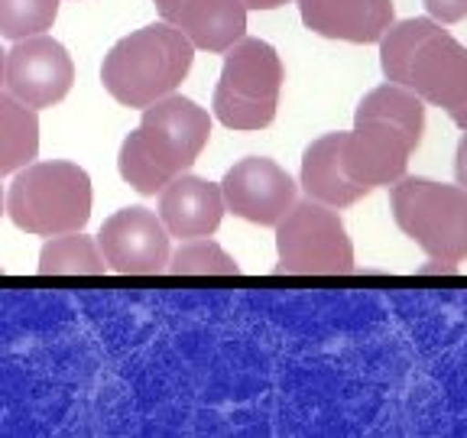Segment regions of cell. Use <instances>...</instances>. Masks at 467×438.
<instances>
[{"mask_svg": "<svg viewBox=\"0 0 467 438\" xmlns=\"http://www.w3.org/2000/svg\"><path fill=\"white\" fill-rule=\"evenodd\" d=\"M91 179L78 162L52 160L29 162L16 172L4 212L10 214L20 231L36 237H56V234L85 231L91 221Z\"/></svg>", "mask_w": 467, "mask_h": 438, "instance_id": "277c9868", "label": "cell"}, {"mask_svg": "<svg viewBox=\"0 0 467 438\" xmlns=\"http://www.w3.org/2000/svg\"><path fill=\"white\" fill-rule=\"evenodd\" d=\"M296 189L299 185L292 182V175L266 156L234 162L221 179L227 212L260 227H276L285 218V212L296 204Z\"/></svg>", "mask_w": 467, "mask_h": 438, "instance_id": "8fae6325", "label": "cell"}, {"mask_svg": "<svg viewBox=\"0 0 467 438\" xmlns=\"http://www.w3.org/2000/svg\"><path fill=\"white\" fill-rule=\"evenodd\" d=\"M454 175H458V185L467 189V133L461 137L458 153H454Z\"/></svg>", "mask_w": 467, "mask_h": 438, "instance_id": "7402d4cb", "label": "cell"}, {"mask_svg": "<svg viewBox=\"0 0 467 438\" xmlns=\"http://www.w3.org/2000/svg\"><path fill=\"white\" fill-rule=\"evenodd\" d=\"M39 153V117L33 108L0 91V179L20 172Z\"/></svg>", "mask_w": 467, "mask_h": 438, "instance_id": "2e32d148", "label": "cell"}, {"mask_svg": "<svg viewBox=\"0 0 467 438\" xmlns=\"http://www.w3.org/2000/svg\"><path fill=\"white\" fill-rule=\"evenodd\" d=\"M4 68H7V52L0 49V85H4Z\"/></svg>", "mask_w": 467, "mask_h": 438, "instance_id": "d4e9b609", "label": "cell"}, {"mask_svg": "<svg viewBox=\"0 0 467 438\" xmlns=\"http://www.w3.org/2000/svg\"><path fill=\"white\" fill-rule=\"evenodd\" d=\"M0 276H4V270H0Z\"/></svg>", "mask_w": 467, "mask_h": 438, "instance_id": "4316f807", "label": "cell"}, {"mask_svg": "<svg viewBox=\"0 0 467 438\" xmlns=\"http://www.w3.org/2000/svg\"><path fill=\"white\" fill-rule=\"evenodd\" d=\"M162 23L175 26L195 49L227 52L247 33L244 0H153Z\"/></svg>", "mask_w": 467, "mask_h": 438, "instance_id": "7c38bea8", "label": "cell"}, {"mask_svg": "<svg viewBox=\"0 0 467 438\" xmlns=\"http://www.w3.org/2000/svg\"><path fill=\"white\" fill-rule=\"evenodd\" d=\"M283 4H289V0H244L247 10H276V7H283Z\"/></svg>", "mask_w": 467, "mask_h": 438, "instance_id": "cb8c5ba5", "label": "cell"}, {"mask_svg": "<svg viewBox=\"0 0 467 438\" xmlns=\"http://www.w3.org/2000/svg\"><path fill=\"white\" fill-rule=\"evenodd\" d=\"M224 195L221 185L198 179V175H175L160 192V221L169 237L192 241V237H212L224 218Z\"/></svg>", "mask_w": 467, "mask_h": 438, "instance_id": "5bb4252c", "label": "cell"}, {"mask_svg": "<svg viewBox=\"0 0 467 438\" xmlns=\"http://www.w3.org/2000/svg\"><path fill=\"white\" fill-rule=\"evenodd\" d=\"M435 23H461L467 16V0H422Z\"/></svg>", "mask_w": 467, "mask_h": 438, "instance_id": "44dd1931", "label": "cell"}, {"mask_svg": "<svg viewBox=\"0 0 467 438\" xmlns=\"http://www.w3.org/2000/svg\"><path fill=\"white\" fill-rule=\"evenodd\" d=\"M416 143L389 120L377 117H354V130L341 137V169L350 182L377 189L393 185L406 175L409 156Z\"/></svg>", "mask_w": 467, "mask_h": 438, "instance_id": "30bf717a", "label": "cell"}, {"mask_svg": "<svg viewBox=\"0 0 467 438\" xmlns=\"http://www.w3.org/2000/svg\"><path fill=\"white\" fill-rule=\"evenodd\" d=\"M195 62V46L169 23L137 29L104 56V91L124 108H150L172 95Z\"/></svg>", "mask_w": 467, "mask_h": 438, "instance_id": "3957f363", "label": "cell"}, {"mask_svg": "<svg viewBox=\"0 0 467 438\" xmlns=\"http://www.w3.org/2000/svg\"><path fill=\"white\" fill-rule=\"evenodd\" d=\"M212 137V114L192 98L166 95L143 108V120L120 143L117 169L140 195H156L202 156Z\"/></svg>", "mask_w": 467, "mask_h": 438, "instance_id": "7a4b0ae2", "label": "cell"}, {"mask_svg": "<svg viewBox=\"0 0 467 438\" xmlns=\"http://www.w3.org/2000/svg\"><path fill=\"white\" fill-rule=\"evenodd\" d=\"M108 270L120 276H160L169 266V231L150 208L114 212L98 231Z\"/></svg>", "mask_w": 467, "mask_h": 438, "instance_id": "9c48e42d", "label": "cell"}, {"mask_svg": "<svg viewBox=\"0 0 467 438\" xmlns=\"http://www.w3.org/2000/svg\"><path fill=\"white\" fill-rule=\"evenodd\" d=\"M4 85L26 108H52L72 91L75 62L66 52V46L46 33L16 39V46L7 52Z\"/></svg>", "mask_w": 467, "mask_h": 438, "instance_id": "ba28073f", "label": "cell"}, {"mask_svg": "<svg viewBox=\"0 0 467 438\" xmlns=\"http://www.w3.org/2000/svg\"><path fill=\"white\" fill-rule=\"evenodd\" d=\"M283 91V58L263 39H237L227 49L218 88L214 117L231 130H263L273 124Z\"/></svg>", "mask_w": 467, "mask_h": 438, "instance_id": "5b68a950", "label": "cell"}, {"mask_svg": "<svg viewBox=\"0 0 467 438\" xmlns=\"http://www.w3.org/2000/svg\"><path fill=\"white\" fill-rule=\"evenodd\" d=\"M279 276H348L354 273V244L335 208L296 202L276 224Z\"/></svg>", "mask_w": 467, "mask_h": 438, "instance_id": "52a82bcc", "label": "cell"}, {"mask_svg": "<svg viewBox=\"0 0 467 438\" xmlns=\"http://www.w3.org/2000/svg\"><path fill=\"white\" fill-rule=\"evenodd\" d=\"M379 66L387 81L448 110L454 124L467 114V46L431 16L393 23L379 36Z\"/></svg>", "mask_w": 467, "mask_h": 438, "instance_id": "6da1fadb", "label": "cell"}, {"mask_svg": "<svg viewBox=\"0 0 467 438\" xmlns=\"http://www.w3.org/2000/svg\"><path fill=\"white\" fill-rule=\"evenodd\" d=\"M39 273L43 276H104L108 260L95 237L81 231L56 234L39 250Z\"/></svg>", "mask_w": 467, "mask_h": 438, "instance_id": "e0dca14e", "label": "cell"}, {"mask_svg": "<svg viewBox=\"0 0 467 438\" xmlns=\"http://www.w3.org/2000/svg\"><path fill=\"white\" fill-rule=\"evenodd\" d=\"M422 276H435V273H445V276H454L458 273V263L454 260H441V256H431L429 266H419Z\"/></svg>", "mask_w": 467, "mask_h": 438, "instance_id": "603a6c76", "label": "cell"}, {"mask_svg": "<svg viewBox=\"0 0 467 438\" xmlns=\"http://www.w3.org/2000/svg\"><path fill=\"white\" fill-rule=\"evenodd\" d=\"M306 29L344 43H379L393 26V0H299Z\"/></svg>", "mask_w": 467, "mask_h": 438, "instance_id": "4fadbf2b", "label": "cell"}, {"mask_svg": "<svg viewBox=\"0 0 467 438\" xmlns=\"http://www.w3.org/2000/svg\"><path fill=\"white\" fill-rule=\"evenodd\" d=\"M389 202L400 231L429 256L454 263L467 256V189L412 175L393 182Z\"/></svg>", "mask_w": 467, "mask_h": 438, "instance_id": "8992f818", "label": "cell"}, {"mask_svg": "<svg viewBox=\"0 0 467 438\" xmlns=\"http://www.w3.org/2000/svg\"><path fill=\"white\" fill-rule=\"evenodd\" d=\"M4 198L7 195H4V189H0V214H4Z\"/></svg>", "mask_w": 467, "mask_h": 438, "instance_id": "484cf974", "label": "cell"}, {"mask_svg": "<svg viewBox=\"0 0 467 438\" xmlns=\"http://www.w3.org/2000/svg\"><path fill=\"white\" fill-rule=\"evenodd\" d=\"M58 16V0H0V36L26 39L52 29Z\"/></svg>", "mask_w": 467, "mask_h": 438, "instance_id": "ffe728a7", "label": "cell"}, {"mask_svg": "<svg viewBox=\"0 0 467 438\" xmlns=\"http://www.w3.org/2000/svg\"><path fill=\"white\" fill-rule=\"evenodd\" d=\"M354 117H377V120H389L396 124L402 133H406L412 143H422V133H425V101L416 95V91H409L402 85H379L373 88L370 95L358 104Z\"/></svg>", "mask_w": 467, "mask_h": 438, "instance_id": "ac0fdd59", "label": "cell"}, {"mask_svg": "<svg viewBox=\"0 0 467 438\" xmlns=\"http://www.w3.org/2000/svg\"><path fill=\"white\" fill-rule=\"evenodd\" d=\"M341 137L344 133H325L302 153V189L308 198L328 204V208H348L360 202L370 189L350 182L341 169Z\"/></svg>", "mask_w": 467, "mask_h": 438, "instance_id": "9a60e30c", "label": "cell"}, {"mask_svg": "<svg viewBox=\"0 0 467 438\" xmlns=\"http://www.w3.org/2000/svg\"><path fill=\"white\" fill-rule=\"evenodd\" d=\"M166 270L175 276H237L241 263L212 237H192V241H182L175 254H169Z\"/></svg>", "mask_w": 467, "mask_h": 438, "instance_id": "d6986e66", "label": "cell"}]
</instances>
